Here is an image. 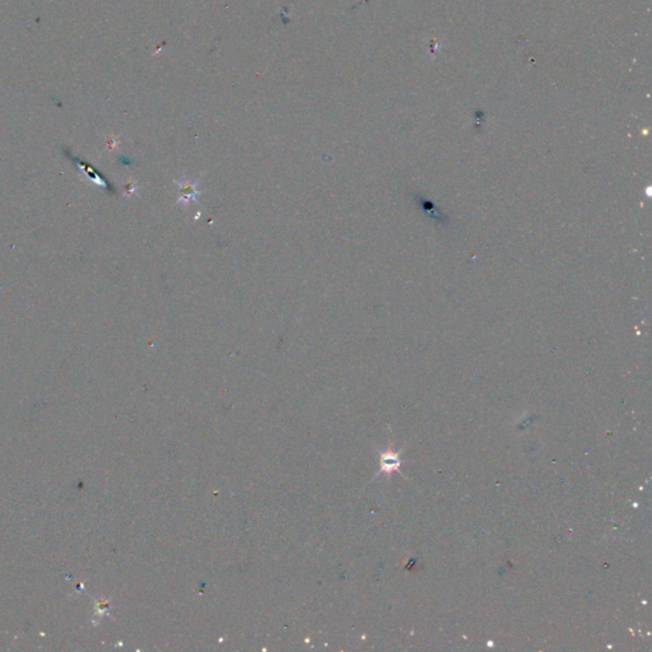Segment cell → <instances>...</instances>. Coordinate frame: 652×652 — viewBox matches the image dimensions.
I'll list each match as a JSON object with an SVG mask.
<instances>
[{
  "mask_svg": "<svg viewBox=\"0 0 652 652\" xmlns=\"http://www.w3.org/2000/svg\"><path fill=\"white\" fill-rule=\"evenodd\" d=\"M399 458L395 454H391V452H386L382 455L381 458V472H386V473H391L394 472V470H397L399 468Z\"/></svg>",
  "mask_w": 652,
  "mask_h": 652,
  "instance_id": "obj_1",
  "label": "cell"
}]
</instances>
